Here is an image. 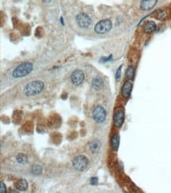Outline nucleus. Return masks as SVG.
<instances>
[{"instance_id":"13","label":"nucleus","mask_w":171,"mask_h":193,"mask_svg":"<svg viewBox=\"0 0 171 193\" xmlns=\"http://www.w3.org/2000/svg\"><path fill=\"white\" fill-rule=\"evenodd\" d=\"M101 148V143L99 139H95L91 142V143L90 144V151L92 153H98L99 151H100Z\"/></svg>"},{"instance_id":"16","label":"nucleus","mask_w":171,"mask_h":193,"mask_svg":"<svg viewBox=\"0 0 171 193\" xmlns=\"http://www.w3.org/2000/svg\"><path fill=\"white\" fill-rule=\"evenodd\" d=\"M125 76L129 80H132L133 79L134 76H135V69L133 66H129L126 70L125 72Z\"/></svg>"},{"instance_id":"8","label":"nucleus","mask_w":171,"mask_h":193,"mask_svg":"<svg viewBox=\"0 0 171 193\" xmlns=\"http://www.w3.org/2000/svg\"><path fill=\"white\" fill-rule=\"evenodd\" d=\"M125 120V113L122 110H117L114 116V124L115 127H121Z\"/></svg>"},{"instance_id":"2","label":"nucleus","mask_w":171,"mask_h":193,"mask_svg":"<svg viewBox=\"0 0 171 193\" xmlns=\"http://www.w3.org/2000/svg\"><path fill=\"white\" fill-rule=\"evenodd\" d=\"M33 66L31 63H23L17 66L13 71V76L14 78H22L25 77L33 71Z\"/></svg>"},{"instance_id":"14","label":"nucleus","mask_w":171,"mask_h":193,"mask_svg":"<svg viewBox=\"0 0 171 193\" xmlns=\"http://www.w3.org/2000/svg\"><path fill=\"white\" fill-rule=\"evenodd\" d=\"M111 148L114 151H117L119 148V144H120V137L117 134H115L114 135H113V137L111 138Z\"/></svg>"},{"instance_id":"4","label":"nucleus","mask_w":171,"mask_h":193,"mask_svg":"<svg viewBox=\"0 0 171 193\" xmlns=\"http://www.w3.org/2000/svg\"><path fill=\"white\" fill-rule=\"evenodd\" d=\"M112 22L109 19H103L99 21L95 26V32L99 34H104L111 29Z\"/></svg>"},{"instance_id":"7","label":"nucleus","mask_w":171,"mask_h":193,"mask_svg":"<svg viewBox=\"0 0 171 193\" xmlns=\"http://www.w3.org/2000/svg\"><path fill=\"white\" fill-rule=\"evenodd\" d=\"M76 21L78 26L81 28H88L91 23V18L85 13H80L78 14L76 18Z\"/></svg>"},{"instance_id":"15","label":"nucleus","mask_w":171,"mask_h":193,"mask_svg":"<svg viewBox=\"0 0 171 193\" xmlns=\"http://www.w3.org/2000/svg\"><path fill=\"white\" fill-rule=\"evenodd\" d=\"M103 79L99 77H96L92 81V87L95 90H99L103 87Z\"/></svg>"},{"instance_id":"5","label":"nucleus","mask_w":171,"mask_h":193,"mask_svg":"<svg viewBox=\"0 0 171 193\" xmlns=\"http://www.w3.org/2000/svg\"><path fill=\"white\" fill-rule=\"evenodd\" d=\"M92 117H93V120L98 124L104 122L107 118V113L103 107L96 106L92 112Z\"/></svg>"},{"instance_id":"11","label":"nucleus","mask_w":171,"mask_h":193,"mask_svg":"<svg viewBox=\"0 0 171 193\" xmlns=\"http://www.w3.org/2000/svg\"><path fill=\"white\" fill-rule=\"evenodd\" d=\"M156 24L155 22L152 21H147L143 26V31L146 33H151L153 32H155L156 30Z\"/></svg>"},{"instance_id":"21","label":"nucleus","mask_w":171,"mask_h":193,"mask_svg":"<svg viewBox=\"0 0 171 193\" xmlns=\"http://www.w3.org/2000/svg\"><path fill=\"white\" fill-rule=\"evenodd\" d=\"M90 183L91 184H96L98 183V178L97 177H92L90 181Z\"/></svg>"},{"instance_id":"20","label":"nucleus","mask_w":171,"mask_h":193,"mask_svg":"<svg viewBox=\"0 0 171 193\" xmlns=\"http://www.w3.org/2000/svg\"><path fill=\"white\" fill-rule=\"evenodd\" d=\"M0 190H1V193H5L7 192V189H6V186H5V184L3 182H1V189H0Z\"/></svg>"},{"instance_id":"12","label":"nucleus","mask_w":171,"mask_h":193,"mask_svg":"<svg viewBox=\"0 0 171 193\" xmlns=\"http://www.w3.org/2000/svg\"><path fill=\"white\" fill-rule=\"evenodd\" d=\"M28 182L25 179H20L16 182L15 187L19 191H25L28 189Z\"/></svg>"},{"instance_id":"17","label":"nucleus","mask_w":171,"mask_h":193,"mask_svg":"<svg viewBox=\"0 0 171 193\" xmlns=\"http://www.w3.org/2000/svg\"><path fill=\"white\" fill-rule=\"evenodd\" d=\"M42 170L43 168L41 165H34L33 167H32V169H31V173H32L33 175L37 176V175H40L42 173Z\"/></svg>"},{"instance_id":"19","label":"nucleus","mask_w":171,"mask_h":193,"mask_svg":"<svg viewBox=\"0 0 171 193\" xmlns=\"http://www.w3.org/2000/svg\"><path fill=\"white\" fill-rule=\"evenodd\" d=\"M122 66H120L118 68H117V72H116V80L118 81L120 79V78H121V73H122Z\"/></svg>"},{"instance_id":"22","label":"nucleus","mask_w":171,"mask_h":193,"mask_svg":"<svg viewBox=\"0 0 171 193\" xmlns=\"http://www.w3.org/2000/svg\"><path fill=\"white\" fill-rule=\"evenodd\" d=\"M43 1L44 2H51V0H43Z\"/></svg>"},{"instance_id":"9","label":"nucleus","mask_w":171,"mask_h":193,"mask_svg":"<svg viewBox=\"0 0 171 193\" xmlns=\"http://www.w3.org/2000/svg\"><path fill=\"white\" fill-rule=\"evenodd\" d=\"M132 89H133V83L131 80H127L125 83L123 84L122 88V95L124 97L127 98L131 94Z\"/></svg>"},{"instance_id":"6","label":"nucleus","mask_w":171,"mask_h":193,"mask_svg":"<svg viewBox=\"0 0 171 193\" xmlns=\"http://www.w3.org/2000/svg\"><path fill=\"white\" fill-rule=\"evenodd\" d=\"M71 82L74 86H79L85 80V74L80 69H77L71 74Z\"/></svg>"},{"instance_id":"1","label":"nucleus","mask_w":171,"mask_h":193,"mask_svg":"<svg viewBox=\"0 0 171 193\" xmlns=\"http://www.w3.org/2000/svg\"><path fill=\"white\" fill-rule=\"evenodd\" d=\"M44 84L41 81H33L25 86L24 94L26 96H36L42 92Z\"/></svg>"},{"instance_id":"10","label":"nucleus","mask_w":171,"mask_h":193,"mask_svg":"<svg viewBox=\"0 0 171 193\" xmlns=\"http://www.w3.org/2000/svg\"><path fill=\"white\" fill-rule=\"evenodd\" d=\"M158 0H142L141 2V8L143 10H150L155 7Z\"/></svg>"},{"instance_id":"18","label":"nucleus","mask_w":171,"mask_h":193,"mask_svg":"<svg viewBox=\"0 0 171 193\" xmlns=\"http://www.w3.org/2000/svg\"><path fill=\"white\" fill-rule=\"evenodd\" d=\"M16 160L19 164H25L28 159H27V157L24 154H18L17 156Z\"/></svg>"},{"instance_id":"3","label":"nucleus","mask_w":171,"mask_h":193,"mask_svg":"<svg viewBox=\"0 0 171 193\" xmlns=\"http://www.w3.org/2000/svg\"><path fill=\"white\" fill-rule=\"evenodd\" d=\"M89 165L88 159L84 155L76 157L73 161V165L76 170L79 172H84L88 169Z\"/></svg>"}]
</instances>
